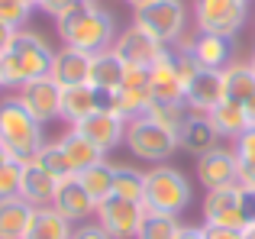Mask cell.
<instances>
[{
	"label": "cell",
	"instance_id": "cell-1",
	"mask_svg": "<svg viewBox=\"0 0 255 239\" xmlns=\"http://www.w3.org/2000/svg\"><path fill=\"white\" fill-rule=\"evenodd\" d=\"M55 32L62 39V45L94 55V52L110 49L120 29H117V16L100 0H81L71 13L55 19Z\"/></svg>",
	"mask_w": 255,
	"mask_h": 239
},
{
	"label": "cell",
	"instance_id": "cell-42",
	"mask_svg": "<svg viewBox=\"0 0 255 239\" xmlns=\"http://www.w3.org/2000/svg\"><path fill=\"white\" fill-rule=\"evenodd\" d=\"M174 239H207V233H204V227H181Z\"/></svg>",
	"mask_w": 255,
	"mask_h": 239
},
{
	"label": "cell",
	"instance_id": "cell-35",
	"mask_svg": "<svg viewBox=\"0 0 255 239\" xmlns=\"http://www.w3.org/2000/svg\"><path fill=\"white\" fill-rule=\"evenodd\" d=\"M233 152H236L239 165H255V126H249L243 136L233 139Z\"/></svg>",
	"mask_w": 255,
	"mask_h": 239
},
{
	"label": "cell",
	"instance_id": "cell-19",
	"mask_svg": "<svg viewBox=\"0 0 255 239\" xmlns=\"http://www.w3.org/2000/svg\"><path fill=\"white\" fill-rule=\"evenodd\" d=\"M58 181L42 171L36 162H23V181H19V197L32 204V207H52V197H55Z\"/></svg>",
	"mask_w": 255,
	"mask_h": 239
},
{
	"label": "cell",
	"instance_id": "cell-8",
	"mask_svg": "<svg viewBox=\"0 0 255 239\" xmlns=\"http://www.w3.org/2000/svg\"><path fill=\"white\" fill-rule=\"evenodd\" d=\"M16 97H19V104H23V107L29 110V114L36 117L42 126L62 120V84H58L52 75L23 84V88L16 91Z\"/></svg>",
	"mask_w": 255,
	"mask_h": 239
},
{
	"label": "cell",
	"instance_id": "cell-29",
	"mask_svg": "<svg viewBox=\"0 0 255 239\" xmlns=\"http://www.w3.org/2000/svg\"><path fill=\"white\" fill-rule=\"evenodd\" d=\"M145 194V171L132 168L129 162H113V197L142 201Z\"/></svg>",
	"mask_w": 255,
	"mask_h": 239
},
{
	"label": "cell",
	"instance_id": "cell-9",
	"mask_svg": "<svg viewBox=\"0 0 255 239\" xmlns=\"http://www.w3.org/2000/svg\"><path fill=\"white\" fill-rule=\"evenodd\" d=\"M145 207L142 201H123V197H110L97 207V223L110 233V239H136L142 227Z\"/></svg>",
	"mask_w": 255,
	"mask_h": 239
},
{
	"label": "cell",
	"instance_id": "cell-14",
	"mask_svg": "<svg viewBox=\"0 0 255 239\" xmlns=\"http://www.w3.org/2000/svg\"><path fill=\"white\" fill-rule=\"evenodd\" d=\"M187 52L194 55V62L200 65V68H207V71H223L226 65L233 62V45H230V39H223V36H213V32H187V39L184 42Z\"/></svg>",
	"mask_w": 255,
	"mask_h": 239
},
{
	"label": "cell",
	"instance_id": "cell-27",
	"mask_svg": "<svg viewBox=\"0 0 255 239\" xmlns=\"http://www.w3.org/2000/svg\"><path fill=\"white\" fill-rule=\"evenodd\" d=\"M210 123H213V129L220 132V139H230V142L236 136H243V132L252 126L243 104H230V101L217 104V107L210 110Z\"/></svg>",
	"mask_w": 255,
	"mask_h": 239
},
{
	"label": "cell",
	"instance_id": "cell-4",
	"mask_svg": "<svg viewBox=\"0 0 255 239\" xmlns=\"http://www.w3.org/2000/svg\"><path fill=\"white\" fill-rule=\"evenodd\" d=\"M191 201H194V191H191V181L184 178L181 168L165 162V165H152L145 171V194H142L145 210L181 217Z\"/></svg>",
	"mask_w": 255,
	"mask_h": 239
},
{
	"label": "cell",
	"instance_id": "cell-30",
	"mask_svg": "<svg viewBox=\"0 0 255 239\" xmlns=\"http://www.w3.org/2000/svg\"><path fill=\"white\" fill-rule=\"evenodd\" d=\"M149 107H152V91L149 88H120L113 114H120L129 123V120H136V117H145Z\"/></svg>",
	"mask_w": 255,
	"mask_h": 239
},
{
	"label": "cell",
	"instance_id": "cell-21",
	"mask_svg": "<svg viewBox=\"0 0 255 239\" xmlns=\"http://www.w3.org/2000/svg\"><path fill=\"white\" fill-rule=\"evenodd\" d=\"M58 142H62V149H65V155H68V165H71L75 175H81V171H87L91 165L104 162V152H100L84 132H78L75 126H68V129L58 136Z\"/></svg>",
	"mask_w": 255,
	"mask_h": 239
},
{
	"label": "cell",
	"instance_id": "cell-31",
	"mask_svg": "<svg viewBox=\"0 0 255 239\" xmlns=\"http://www.w3.org/2000/svg\"><path fill=\"white\" fill-rule=\"evenodd\" d=\"M32 162H36L42 171H49L55 181H65V178L75 175V171H71V165H68V155H65V149H62V142H58V139H52V142L45 139V145L36 152V158H32Z\"/></svg>",
	"mask_w": 255,
	"mask_h": 239
},
{
	"label": "cell",
	"instance_id": "cell-33",
	"mask_svg": "<svg viewBox=\"0 0 255 239\" xmlns=\"http://www.w3.org/2000/svg\"><path fill=\"white\" fill-rule=\"evenodd\" d=\"M32 10H36V6H32L29 0H0V23L13 26V29H26Z\"/></svg>",
	"mask_w": 255,
	"mask_h": 239
},
{
	"label": "cell",
	"instance_id": "cell-17",
	"mask_svg": "<svg viewBox=\"0 0 255 239\" xmlns=\"http://www.w3.org/2000/svg\"><path fill=\"white\" fill-rule=\"evenodd\" d=\"M184 101H187V107H191V110L210 114L217 104L226 101V94H223V71H207V68H200L197 75L187 81Z\"/></svg>",
	"mask_w": 255,
	"mask_h": 239
},
{
	"label": "cell",
	"instance_id": "cell-36",
	"mask_svg": "<svg viewBox=\"0 0 255 239\" xmlns=\"http://www.w3.org/2000/svg\"><path fill=\"white\" fill-rule=\"evenodd\" d=\"M149 78H152V71L145 65H126L120 88H149Z\"/></svg>",
	"mask_w": 255,
	"mask_h": 239
},
{
	"label": "cell",
	"instance_id": "cell-7",
	"mask_svg": "<svg viewBox=\"0 0 255 239\" xmlns=\"http://www.w3.org/2000/svg\"><path fill=\"white\" fill-rule=\"evenodd\" d=\"M249 19V3L246 0H194L191 23L197 32H213V36L233 39Z\"/></svg>",
	"mask_w": 255,
	"mask_h": 239
},
{
	"label": "cell",
	"instance_id": "cell-43",
	"mask_svg": "<svg viewBox=\"0 0 255 239\" xmlns=\"http://www.w3.org/2000/svg\"><path fill=\"white\" fill-rule=\"evenodd\" d=\"M246 117H249V123L255 126V97H252L249 104H246Z\"/></svg>",
	"mask_w": 255,
	"mask_h": 239
},
{
	"label": "cell",
	"instance_id": "cell-49",
	"mask_svg": "<svg viewBox=\"0 0 255 239\" xmlns=\"http://www.w3.org/2000/svg\"><path fill=\"white\" fill-rule=\"evenodd\" d=\"M246 3H249V0H246Z\"/></svg>",
	"mask_w": 255,
	"mask_h": 239
},
{
	"label": "cell",
	"instance_id": "cell-28",
	"mask_svg": "<svg viewBox=\"0 0 255 239\" xmlns=\"http://www.w3.org/2000/svg\"><path fill=\"white\" fill-rule=\"evenodd\" d=\"M78 181H81V188L91 194V201L97 204H104V201H110L113 197V162H97V165H91L87 171H81L78 175Z\"/></svg>",
	"mask_w": 255,
	"mask_h": 239
},
{
	"label": "cell",
	"instance_id": "cell-18",
	"mask_svg": "<svg viewBox=\"0 0 255 239\" xmlns=\"http://www.w3.org/2000/svg\"><path fill=\"white\" fill-rule=\"evenodd\" d=\"M52 78L62 88H78V84H91V55L78 49H55V62H52Z\"/></svg>",
	"mask_w": 255,
	"mask_h": 239
},
{
	"label": "cell",
	"instance_id": "cell-13",
	"mask_svg": "<svg viewBox=\"0 0 255 239\" xmlns=\"http://www.w3.org/2000/svg\"><path fill=\"white\" fill-rule=\"evenodd\" d=\"M126 126L129 123H126L120 114H113V110H97V114H91L84 123H78L75 129L84 132V136L107 155V152L126 145Z\"/></svg>",
	"mask_w": 255,
	"mask_h": 239
},
{
	"label": "cell",
	"instance_id": "cell-41",
	"mask_svg": "<svg viewBox=\"0 0 255 239\" xmlns=\"http://www.w3.org/2000/svg\"><path fill=\"white\" fill-rule=\"evenodd\" d=\"M16 32H19V29H13V26L0 23V55H3V52H6V49L13 45V39H16Z\"/></svg>",
	"mask_w": 255,
	"mask_h": 239
},
{
	"label": "cell",
	"instance_id": "cell-38",
	"mask_svg": "<svg viewBox=\"0 0 255 239\" xmlns=\"http://www.w3.org/2000/svg\"><path fill=\"white\" fill-rule=\"evenodd\" d=\"M71 239H110V233H107L97 220H87V223H78L75 227V236Z\"/></svg>",
	"mask_w": 255,
	"mask_h": 239
},
{
	"label": "cell",
	"instance_id": "cell-46",
	"mask_svg": "<svg viewBox=\"0 0 255 239\" xmlns=\"http://www.w3.org/2000/svg\"><path fill=\"white\" fill-rule=\"evenodd\" d=\"M3 162H10V155H6V149L0 145V165H3Z\"/></svg>",
	"mask_w": 255,
	"mask_h": 239
},
{
	"label": "cell",
	"instance_id": "cell-40",
	"mask_svg": "<svg viewBox=\"0 0 255 239\" xmlns=\"http://www.w3.org/2000/svg\"><path fill=\"white\" fill-rule=\"evenodd\" d=\"M239 188L255 191V165H239Z\"/></svg>",
	"mask_w": 255,
	"mask_h": 239
},
{
	"label": "cell",
	"instance_id": "cell-15",
	"mask_svg": "<svg viewBox=\"0 0 255 239\" xmlns=\"http://www.w3.org/2000/svg\"><path fill=\"white\" fill-rule=\"evenodd\" d=\"M52 207H55L58 214L65 217V220H71L75 227H78V223H87L91 217H97V204H94L91 194L81 188L78 175H71V178H65V181H58L55 197H52Z\"/></svg>",
	"mask_w": 255,
	"mask_h": 239
},
{
	"label": "cell",
	"instance_id": "cell-12",
	"mask_svg": "<svg viewBox=\"0 0 255 239\" xmlns=\"http://www.w3.org/2000/svg\"><path fill=\"white\" fill-rule=\"evenodd\" d=\"M165 49H168V45H162L155 36H149V32H145L142 26H136V23H129L126 29H120L117 39H113V52H117L126 65H145V68H152L155 58L162 55Z\"/></svg>",
	"mask_w": 255,
	"mask_h": 239
},
{
	"label": "cell",
	"instance_id": "cell-22",
	"mask_svg": "<svg viewBox=\"0 0 255 239\" xmlns=\"http://www.w3.org/2000/svg\"><path fill=\"white\" fill-rule=\"evenodd\" d=\"M178 139H181V149L184 152H194V155H207L210 149H217V145H223V139H220V132L213 129V123H210V114L207 117H194L187 120V126L178 132Z\"/></svg>",
	"mask_w": 255,
	"mask_h": 239
},
{
	"label": "cell",
	"instance_id": "cell-10",
	"mask_svg": "<svg viewBox=\"0 0 255 239\" xmlns=\"http://www.w3.org/2000/svg\"><path fill=\"white\" fill-rule=\"evenodd\" d=\"M243 188L233 184V188H217L204 194V227H223V230H246L243 223Z\"/></svg>",
	"mask_w": 255,
	"mask_h": 239
},
{
	"label": "cell",
	"instance_id": "cell-3",
	"mask_svg": "<svg viewBox=\"0 0 255 239\" xmlns=\"http://www.w3.org/2000/svg\"><path fill=\"white\" fill-rule=\"evenodd\" d=\"M0 145L10 158L19 162H32L36 152L45 145V126L19 104L16 94L0 101Z\"/></svg>",
	"mask_w": 255,
	"mask_h": 239
},
{
	"label": "cell",
	"instance_id": "cell-20",
	"mask_svg": "<svg viewBox=\"0 0 255 239\" xmlns=\"http://www.w3.org/2000/svg\"><path fill=\"white\" fill-rule=\"evenodd\" d=\"M32 214H36V207L26 197H6V201H0V239H26Z\"/></svg>",
	"mask_w": 255,
	"mask_h": 239
},
{
	"label": "cell",
	"instance_id": "cell-11",
	"mask_svg": "<svg viewBox=\"0 0 255 239\" xmlns=\"http://www.w3.org/2000/svg\"><path fill=\"white\" fill-rule=\"evenodd\" d=\"M197 178L204 184V191L239 184V158L233 152V145H217L207 155H200L197 158Z\"/></svg>",
	"mask_w": 255,
	"mask_h": 239
},
{
	"label": "cell",
	"instance_id": "cell-24",
	"mask_svg": "<svg viewBox=\"0 0 255 239\" xmlns=\"http://www.w3.org/2000/svg\"><path fill=\"white\" fill-rule=\"evenodd\" d=\"M123 71H126V62L110 49L104 52H94L91 55V88H104V91H120L123 84Z\"/></svg>",
	"mask_w": 255,
	"mask_h": 239
},
{
	"label": "cell",
	"instance_id": "cell-23",
	"mask_svg": "<svg viewBox=\"0 0 255 239\" xmlns=\"http://www.w3.org/2000/svg\"><path fill=\"white\" fill-rule=\"evenodd\" d=\"M223 94L230 104H243V107L255 97V71L249 62H236L233 58L223 68Z\"/></svg>",
	"mask_w": 255,
	"mask_h": 239
},
{
	"label": "cell",
	"instance_id": "cell-16",
	"mask_svg": "<svg viewBox=\"0 0 255 239\" xmlns=\"http://www.w3.org/2000/svg\"><path fill=\"white\" fill-rule=\"evenodd\" d=\"M152 78H149V91H152V101L155 104H174V101H184V81L178 78V65H174V45L165 49L162 55L155 58L152 65Z\"/></svg>",
	"mask_w": 255,
	"mask_h": 239
},
{
	"label": "cell",
	"instance_id": "cell-48",
	"mask_svg": "<svg viewBox=\"0 0 255 239\" xmlns=\"http://www.w3.org/2000/svg\"><path fill=\"white\" fill-rule=\"evenodd\" d=\"M29 3H32V6H36V10H39V6H42V0H29Z\"/></svg>",
	"mask_w": 255,
	"mask_h": 239
},
{
	"label": "cell",
	"instance_id": "cell-32",
	"mask_svg": "<svg viewBox=\"0 0 255 239\" xmlns=\"http://www.w3.org/2000/svg\"><path fill=\"white\" fill-rule=\"evenodd\" d=\"M181 230V220L171 214H155V210H145L142 227H139L136 239H174Z\"/></svg>",
	"mask_w": 255,
	"mask_h": 239
},
{
	"label": "cell",
	"instance_id": "cell-39",
	"mask_svg": "<svg viewBox=\"0 0 255 239\" xmlns=\"http://www.w3.org/2000/svg\"><path fill=\"white\" fill-rule=\"evenodd\" d=\"M207 239H243V230H223V227H204Z\"/></svg>",
	"mask_w": 255,
	"mask_h": 239
},
{
	"label": "cell",
	"instance_id": "cell-26",
	"mask_svg": "<svg viewBox=\"0 0 255 239\" xmlns=\"http://www.w3.org/2000/svg\"><path fill=\"white\" fill-rule=\"evenodd\" d=\"M71 236H75L71 220H65L55 207H36L26 239H71Z\"/></svg>",
	"mask_w": 255,
	"mask_h": 239
},
{
	"label": "cell",
	"instance_id": "cell-34",
	"mask_svg": "<svg viewBox=\"0 0 255 239\" xmlns=\"http://www.w3.org/2000/svg\"><path fill=\"white\" fill-rule=\"evenodd\" d=\"M19 181H23V162L10 158L0 165V201L6 197H19Z\"/></svg>",
	"mask_w": 255,
	"mask_h": 239
},
{
	"label": "cell",
	"instance_id": "cell-2",
	"mask_svg": "<svg viewBox=\"0 0 255 239\" xmlns=\"http://www.w3.org/2000/svg\"><path fill=\"white\" fill-rule=\"evenodd\" d=\"M52 62H55V49L45 42L42 32L19 29L13 45L0 55V88L19 91L36 78L52 75Z\"/></svg>",
	"mask_w": 255,
	"mask_h": 239
},
{
	"label": "cell",
	"instance_id": "cell-37",
	"mask_svg": "<svg viewBox=\"0 0 255 239\" xmlns=\"http://www.w3.org/2000/svg\"><path fill=\"white\" fill-rule=\"evenodd\" d=\"M78 3H81V0H42V6H39V10H42L45 16H52V19H62L65 13H71Z\"/></svg>",
	"mask_w": 255,
	"mask_h": 239
},
{
	"label": "cell",
	"instance_id": "cell-6",
	"mask_svg": "<svg viewBox=\"0 0 255 239\" xmlns=\"http://www.w3.org/2000/svg\"><path fill=\"white\" fill-rule=\"evenodd\" d=\"M126 149L136 158H142V162L165 165L174 152L181 149V139H178L174 129L162 126L158 120H152L145 114V117L129 120V126H126Z\"/></svg>",
	"mask_w": 255,
	"mask_h": 239
},
{
	"label": "cell",
	"instance_id": "cell-44",
	"mask_svg": "<svg viewBox=\"0 0 255 239\" xmlns=\"http://www.w3.org/2000/svg\"><path fill=\"white\" fill-rule=\"evenodd\" d=\"M126 3H129L132 10H139V6H149V3H155V0H126Z\"/></svg>",
	"mask_w": 255,
	"mask_h": 239
},
{
	"label": "cell",
	"instance_id": "cell-25",
	"mask_svg": "<svg viewBox=\"0 0 255 239\" xmlns=\"http://www.w3.org/2000/svg\"><path fill=\"white\" fill-rule=\"evenodd\" d=\"M91 114H97V97H94L91 84H78V88H62V120L68 126L84 123Z\"/></svg>",
	"mask_w": 255,
	"mask_h": 239
},
{
	"label": "cell",
	"instance_id": "cell-45",
	"mask_svg": "<svg viewBox=\"0 0 255 239\" xmlns=\"http://www.w3.org/2000/svg\"><path fill=\"white\" fill-rule=\"evenodd\" d=\"M243 239H255V227H246L243 230Z\"/></svg>",
	"mask_w": 255,
	"mask_h": 239
},
{
	"label": "cell",
	"instance_id": "cell-50",
	"mask_svg": "<svg viewBox=\"0 0 255 239\" xmlns=\"http://www.w3.org/2000/svg\"><path fill=\"white\" fill-rule=\"evenodd\" d=\"M0 91H3V88H0Z\"/></svg>",
	"mask_w": 255,
	"mask_h": 239
},
{
	"label": "cell",
	"instance_id": "cell-47",
	"mask_svg": "<svg viewBox=\"0 0 255 239\" xmlns=\"http://www.w3.org/2000/svg\"><path fill=\"white\" fill-rule=\"evenodd\" d=\"M249 65H252V71H255V49H252V58H249Z\"/></svg>",
	"mask_w": 255,
	"mask_h": 239
},
{
	"label": "cell",
	"instance_id": "cell-5",
	"mask_svg": "<svg viewBox=\"0 0 255 239\" xmlns=\"http://www.w3.org/2000/svg\"><path fill=\"white\" fill-rule=\"evenodd\" d=\"M132 23L142 26L149 36H155L162 45H181L187 39V26H191V13H187L184 0H155L149 6L132 10Z\"/></svg>",
	"mask_w": 255,
	"mask_h": 239
}]
</instances>
